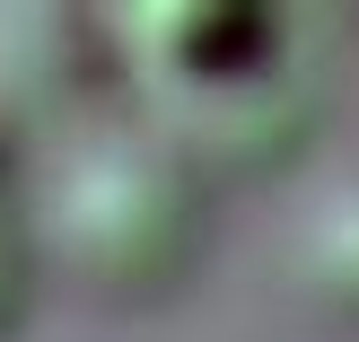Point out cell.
I'll use <instances>...</instances> for the list:
<instances>
[{
    "instance_id": "cell-1",
    "label": "cell",
    "mask_w": 359,
    "mask_h": 342,
    "mask_svg": "<svg viewBox=\"0 0 359 342\" xmlns=\"http://www.w3.org/2000/svg\"><path fill=\"white\" fill-rule=\"evenodd\" d=\"M123 44L158 79H237L272 53V18L255 0H140L123 9Z\"/></svg>"
},
{
    "instance_id": "cell-2",
    "label": "cell",
    "mask_w": 359,
    "mask_h": 342,
    "mask_svg": "<svg viewBox=\"0 0 359 342\" xmlns=\"http://www.w3.org/2000/svg\"><path fill=\"white\" fill-rule=\"evenodd\" d=\"M307 281H316V298H325L333 316L359 325V185L342 202H325V220H316V237H307Z\"/></svg>"
},
{
    "instance_id": "cell-3",
    "label": "cell",
    "mask_w": 359,
    "mask_h": 342,
    "mask_svg": "<svg viewBox=\"0 0 359 342\" xmlns=\"http://www.w3.org/2000/svg\"><path fill=\"white\" fill-rule=\"evenodd\" d=\"M18 316V237L0 228V325Z\"/></svg>"
}]
</instances>
